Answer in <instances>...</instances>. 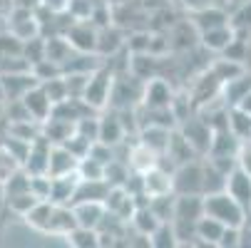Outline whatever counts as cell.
<instances>
[{
	"label": "cell",
	"mask_w": 251,
	"mask_h": 248,
	"mask_svg": "<svg viewBox=\"0 0 251 248\" xmlns=\"http://www.w3.org/2000/svg\"><path fill=\"white\" fill-rule=\"evenodd\" d=\"M244 72L241 69V62H236V60H229V57H224V60H219V62H214V67H211V75L217 77L222 85L226 82V80H234V77H239Z\"/></svg>",
	"instance_id": "cell-36"
},
{
	"label": "cell",
	"mask_w": 251,
	"mask_h": 248,
	"mask_svg": "<svg viewBox=\"0 0 251 248\" xmlns=\"http://www.w3.org/2000/svg\"><path fill=\"white\" fill-rule=\"evenodd\" d=\"M0 102H5V92H3V82H0Z\"/></svg>",
	"instance_id": "cell-52"
},
{
	"label": "cell",
	"mask_w": 251,
	"mask_h": 248,
	"mask_svg": "<svg viewBox=\"0 0 251 248\" xmlns=\"http://www.w3.org/2000/svg\"><path fill=\"white\" fill-rule=\"evenodd\" d=\"M125 136H127V132H125V127H122V122H120V117H117L115 110H110L107 114H100V134H97V141H104V144L115 147V144H120Z\"/></svg>",
	"instance_id": "cell-16"
},
{
	"label": "cell",
	"mask_w": 251,
	"mask_h": 248,
	"mask_svg": "<svg viewBox=\"0 0 251 248\" xmlns=\"http://www.w3.org/2000/svg\"><path fill=\"white\" fill-rule=\"evenodd\" d=\"M172 97H174V92H172V87H169L167 80H162V77H150V80H145V90H142L139 104L159 110V107H169Z\"/></svg>",
	"instance_id": "cell-8"
},
{
	"label": "cell",
	"mask_w": 251,
	"mask_h": 248,
	"mask_svg": "<svg viewBox=\"0 0 251 248\" xmlns=\"http://www.w3.org/2000/svg\"><path fill=\"white\" fill-rule=\"evenodd\" d=\"M150 208L159 221H172L174 214V194H159V196H150Z\"/></svg>",
	"instance_id": "cell-35"
},
{
	"label": "cell",
	"mask_w": 251,
	"mask_h": 248,
	"mask_svg": "<svg viewBox=\"0 0 251 248\" xmlns=\"http://www.w3.org/2000/svg\"><path fill=\"white\" fill-rule=\"evenodd\" d=\"M23 52V40L15 38L10 30L0 32V57H15Z\"/></svg>",
	"instance_id": "cell-43"
},
{
	"label": "cell",
	"mask_w": 251,
	"mask_h": 248,
	"mask_svg": "<svg viewBox=\"0 0 251 248\" xmlns=\"http://www.w3.org/2000/svg\"><path fill=\"white\" fill-rule=\"evenodd\" d=\"M226 186V176L222 171H217L209 161L204 164V194H214V191H224Z\"/></svg>",
	"instance_id": "cell-40"
},
{
	"label": "cell",
	"mask_w": 251,
	"mask_h": 248,
	"mask_svg": "<svg viewBox=\"0 0 251 248\" xmlns=\"http://www.w3.org/2000/svg\"><path fill=\"white\" fill-rule=\"evenodd\" d=\"M77 176L80 179H104V164L85 154L82 159H77Z\"/></svg>",
	"instance_id": "cell-38"
},
{
	"label": "cell",
	"mask_w": 251,
	"mask_h": 248,
	"mask_svg": "<svg viewBox=\"0 0 251 248\" xmlns=\"http://www.w3.org/2000/svg\"><path fill=\"white\" fill-rule=\"evenodd\" d=\"M239 246H241V226H224L219 248H239Z\"/></svg>",
	"instance_id": "cell-44"
},
{
	"label": "cell",
	"mask_w": 251,
	"mask_h": 248,
	"mask_svg": "<svg viewBox=\"0 0 251 248\" xmlns=\"http://www.w3.org/2000/svg\"><path fill=\"white\" fill-rule=\"evenodd\" d=\"M127 224H132V228H134L137 233H147V236H150L162 221L152 214V208H150V206H139V208L132 211V216H129Z\"/></svg>",
	"instance_id": "cell-28"
},
{
	"label": "cell",
	"mask_w": 251,
	"mask_h": 248,
	"mask_svg": "<svg viewBox=\"0 0 251 248\" xmlns=\"http://www.w3.org/2000/svg\"><path fill=\"white\" fill-rule=\"evenodd\" d=\"M5 201V206H8V211H10V214H15V216H25L27 214V211L35 206V201H38V199H35L30 191H23V194H15V196H8V199H3Z\"/></svg>",
	"instance_id": "cell-37"
},
{
	"label": "cell",
	"mask_w": 251,
	"mask_h": 248,
	"mask_svg": "<svg viewBox=\"0 0 251 248\" xmlns=\"http://www.w3.org/2000/svg\"><path fill=\"white\" fill-rule=\"evenodd\" d=\"M50 149H52V141L40 132L30 141V149L27 157L23 161V169L27 174H48V159H50Z\"/></svg>",
	"instance_id": "cell-6"
},
{
	"label": "cell",
	"mask_w": 251,
	"mask_h": 248,
	"mask_svg": "<svg viewBox=\"0 0 251 248\" xmlns=\"http://www.w3.org/2000/svg\"><path fill=\"white\" fill-rule=\"evenodd\" d=\"M77 181H80L77 169L70 171V174H62V176H52V181H50V201L52 203H73Z\"/></svg>",
	"instance_id": "cell-12"
},
{
	"label": "cell",
	"mask_w": 251,
	"mask_h": 248,
	"mask_svg": "<svg viewBox=\"0 0 251 248\" xmlns=\"http://www.w3.org/2000/svg\"><path fill=\"white\" fill-rule=\"evenodd\" d=\"M5 122V102H0V124Z\"/></svg>",
	"instance_id": "cell-51"
},
{
	"label": "cell",
	"mask_w": 251,
	"mask_h": 248,
	"mask_svg": "<svg viewBox=\"0 0 251 248\" xmlns=\"http://www.w3.org/2000/svg\"><path fill=\"white\" fill-rule=\"evenodd\" d=\"M0 82H3L5 102L20 99L30 87L38 85V80H35V75L30 72V69H13V72H0Z\"/></svg>",
	"instance_id": "cell-7"
},
{
	"label": "cell",
	"mask_w": 251,
	"mask_h": 248,
	"mask_svg": "<svg viewBox=\"0 0 251 248\" xmlns=\"http://www.w3.org/2000/svg\"><path fill=\"white\" fill-rule=\"evenodd\" d=\"M249 90H251V77H244V72H241L239 77L224 82V97H226V102H231V107H234V104H236Z\"/></svg>",
	"instance_id": "cell-33"
},
{
	"label": "cell",
	"mask_w": 251,
	"mask_h": 248,
	"mask_svg": "<svg viewBox=\"0 0 251 248\" xmlns=\"http://www.w3.org/2000/svg\"><path fill=\"white\" fill-rule=\"evenodd\" d=\"M107 191H110V184L104 179H80L75 196H73V203L75 201H104Z\"/></svg>",
	"instance_id": "cell-23"
},
{
	"label": "cell",
	"mask_w": 251,
	"mask_h": 248,
	"mask_svg": "<svg viewBox=\"0 0 251 248\" xmlns=\"http://www.w3.org/2000/svg\"><path fill=\"white\" fill-rule=\"evenodd\" d=\"M162 154H164L174 166L197 159V152L192 149V144L184 139V134H182V132H176V129H172V134H169V144H167V149H164Z\"/></svg>",
	"instance_id": "cell-13"
},
{
	"label": "cell",
	"mask_w": 251,
	"mask_h": 248,
	"mask_svg": "<svg viewBox=\"0 0 251 248\" xmlns=\"http://www.w3.org/2000/svg\"><path fill=\"white\" fill-rule=\"evenodd\" d=\"M204 216V194H174V214L172 219L199 221Z\"/></svg>",
	"instance_id": "cell-9"
},
{
	"label": "cell",
	"mask_w": 251,
	"mask_h": 248,
	"mask_svg": "<svg viewBox=\"0 0 251 248\" xmlns=\"http://www.w3.org/2000/svg\"><path fill=\"white\" fill-rule=\"evenodd\" d=\"M224 233V224H219L211 216H201L197 221V241L199 246H219V238Z\"/></svg>",
	"instance_id": "cell-25"
},
{
	"label": "cell",
	"mask_w": 251,
	"mask_h": 248,
	"mask_svg": "<svg viewBox=\"0 0 251 248\" xmlns=\"http://www.w3.org/2000/svg\"><path fill=\"white\" fill-rule=\"evenodd\" d=\"M142 184H145V194L159 196V194H174L172 191V174L164 171L162 166H152L142 174Z\"/></svg>",
	"instance_id": "cell-17"
},
{
	"label": "cell",
	"mask_w": 251,
	"mask_h": 248,
	"mask_svg": "<svg viewBox=\"0 0 251 248\" xmlns=\"http://www.w3.org/2000/svg\"><path fill=\"white\" fill-rule=\"evenodd\" d=\"M157 161H159V154H157V152H154L152 147L142 144L139 139H137L134 144L129 147V154H127V164H129V169H132V171H137V174H145L147 169L157 166Z\"/></svg>",
	"instance_id": "cell-15"
},
{
	"label": "cell",
	"mask_w": 251,
	"mask_h": 248,
	"mask_svg": "<svg viewBox=\"0 0 251 248\" xmlns=\"http://www.w3.org/2000/svg\"><path fill=\"white\" fill-rule=\"evenodd\" d=\"M50 174H30V194L38 201H50Z\"/></svg>",
	"instance_id": "cell-39"
},
{
	"label": "cell",
	"mask_w": 251,
	"mask_h": 248,
	"mask_svg": "<svg viewBox=\"0 0 251 248\" xmlns=\"http://www.w3.org/2000/svg\"><path fill=\"white\" fill-rule=\"evenodd\" d=\"M179 132L184 134V139L192 144V149L199 154H209V147H211V124L209 119H201V117H187L182 122V127H179Z\"/></svg>",
	"instance_id": "cell-4"
},
{
	"label": "cell",
	"mask_w": 251,
	"mask_h": 248,
	"mask_svg": "<svg viewBox=\"0 0 251 248\" xmlns=\"http://www.w3.org/2000/svg\"><path fill=\"white\" fill-rule=\"evenodd\" d=\"M169 134H172V129H167V127L147 124V127H139V132H137V139L142 141V144L152 147L157 154H162V152L167 149V144H169Z\"/></svg>",
	"instance_id": "cell-24"
},
{
	"label": "cell",
	"mask_w": 251,
	"mask_h": 248,
	"mask_svg": "<svg viewBox=\"0 0 251 248\" xmlns=\"http://www.w3.org/2000/svg\"><path fill=\"white\" fill-rule=\"evenodd\" d=\"M77 169V157L70 154V149H65L62 144H52L50 149V159H48V174L50 176H62Z\"/></svg>",
	"instance_id": "cell-19"
},
{
	"label": "cell",
	"mask_w": 251,
	"mask_h": 248,
	"mask_svg": "<svg viewBox=\"0 0 251 248\" xmlns=\"http://www.w3.org/2000/svg\"><path fill=\"white\" fill-rule=\"evenodd\" d=\"M150 248H176V236L172 231V221H162L150 233Z\"/></svg>",
	"instance_id": "cell-31"
},
{
	"label": "cell",
	"mask_w": 251,
	"mask_h": 248,
	"mask_svg": "<svg viewBox=\"0 0 251 248\" xmlns=\"http://www.w3.org/2000/svg\"><path fill=\"white\" fill-rule=\"evenodd\" d=\"M13 169H18V164H15V161H13V159H10V157L3 152V149H0V181H3V179H5V176H8Z\"/></svg>",
	"instance_id": "cell-46"
},
{
	"label": "cell",
	"mask_w": 251,
	"mask_h": 248,
	"mask_svg": "<svg viewBox=\"0 0 251 248\" xmlns=\"http://www.w3.org/2000/svg\"><path fill=\"white\" fill-rule=\"evenodd\" d=\"M224 189L229 191V196H234V199L244 206V211L251 208V176H249L239 164L229 171V176H226V186H224Z\"/></svg>",
	"instance_id": "cell-10"
},
{
	"label": "cell",
	"mask_w": 251,
	"mask_h": 248,
	"mask_svg": "<svg viewBox=\"0 0 251 248\" xmlns=\"http://www.w3.org/2000/svg\"><path fill=\"white\" fill-rule=\"evenodd\" d=\"M67 3H70V0H40V5H45V8L52 10V13H62V10H67Z\"/></svg>",
	"instance_id": "cell-47"
},
{
	"label": "cell",
	"mask_w": 251,
	"mask_h": 248,
	"mask_svg": "<svg viewBox=\"0 0 251 248\" xmlns=\"http://www.w3.org/2000/svg\"><path fill=\"white\" fill-rule=\"evenodd\" d=\"M226 124H229V132L236 139H241V141L251 139V114L249 112H244L239 107L226 110Z\"/></svg>",
	"instance_id": "cell-26"
},
{
	"label": "cell",
	"mask_w": 251,
	"mask_h": 248,
	"mask_svg": "<svg viewBox=\"0 0 251 248\" xmlns=\"http://www.w3.org/2000/svg\"><path fill=\"white\" fill-rule=\"evenodd\" d=\"M23 60L27 65H35V62H40L45 60V38L43 35H35V38L30 40H23Z\"/></svg>",
	"instance_id": "cell-34"
},
{
	"label": "cell",
	"mask_w": 251,
	"mask_h": 248,
	"mask_svg": "<svg viewBox=\"0 0 251 248\" xmlns=\"http://www.w3.org/2000/svg\"><path fill=\"white\" fill-rule=\"evenodd\" d=\"M199 40L206 50H214V52H224V47L234 40V30L229 25H219V27H209V30H201L199 32Z\"/></svg>",
	"instance_id": "cell-22"
},
{
	"label": "cell",
	"mask_w": 251,
	"mask_h": 248,
	"mask_svg": "<svg viewBox=\"0 0 251 248\" xmlns=\"http://www.w3.org/2000/svg\"><path fill=\"white\" fill-rule=\"evenodd\" d=\"M204 216L217 219L224 226H244L246 211L244 206L229 196V191H214V194H204Z\"/></svg>",
	"instance_id": "cell-1"
},
{
	"label": "cell",
	"mask_w": 251,
	"mask_h": 248,
	"mask_svg": "<svg viewBox=\"0 0 251 248\" xmlns=\"http://www.w3.org/2000/svg\"><path fill=\"white\" fill-rule=\"evenodd\" d=\"M75 211L77 226H87V228H97L102 216H104V203L102 201H75L70 203Z\"/></svg>",
	"instance_id": "cell-18"
},
{
	"label": "cell",
	"mask_w": 251,
	"mask_h": 248,
	"mask_svg": "<svg viewBox=\"0 0 251 248\" xmlns=\"http://www.w3.org/2000/svg\"><path fill=\"white\" fill-rule=\"evenodd\" d=\"M70 55H73V47H70L65 35H50V38H45V60L62 65Z\"/></svg>",
	"instance_id": "cell-29"
},
{
	"label": "cell",
	"mask_w": 251,
	"mask_h": 248,
	"mask_svg": "<svg viewBox=\"0 0 251 248\" xmlns=\"http://www.w3.org/2000/svg\"><path fill=\"white\" fill-rule=\"evenodd\" d=\"M132 174L129 164L127 161H120V159H112L110 164H104V181L110 186H122L127 181V176Z\"/></svg>",
	"instance_id": "cell-32"
},
{
	"label": "cell",
	"mask_w": 251,
	"mask_h": 248,
	"mask_svg": "<svg viewBox=\"0 0 251 248\" xmlns=\"http://www.w3.org/2000/svg\"><path fill=\"white\" fill-rule=\"evenodd\" d=\"M234 107H239V110H244V112H249V114H251V90H249V92H246V94L234 104Z\"/></svg>",
	"instance_id": "cell-48"
},
{
	"label": "cell",
	"mask_w": 251,
	"mask_h": 248,
	"mask_svg": "<svg viewBox=\"0 0 251 248\" xmlns=\"http://www.w3.org/2000/svg\"><path fill=\"white\" fill-rule=\"evenodd\" d=\"M122 47H125V35L117 27H112V25L97 27V47H95V52L100 57H112Z\"/></svg>",
	"instance_id": "cell-14"
},
{
	"label": "cell",
	"mask_w": 251,
	"mask_h": 248,
	"mask_svg": "<svg viewBox=\"0 0 251 248\" xmlns=\"http://www.w3.org/2000/svg\"><path fill=\"white\" fill-rule=\"evenodd\" d=\"M65 38L75 52H95L97 47V27L90 20H75L67 27Z\"/></svg>",
	"instance_id": "cell-5"
},
{
	"label": "cell",
	"mask_w": 251,
	"mask_h": 248,
	"mask_svg": "<svg viewBox=\"0 0 251 248\" xmlns=\"http://www.w3.org/2000/svg\"><path fill=\"white\" fill-rule=\"evenodd\" d=\"M52 208L55 203L52 201H35V206L23 216V221L32 228V231H40V233H48L50 228V216H52Z\"/></svg>",
	"instance_id": "cell-21"
},
{
	"label": "cell",
	"mask_w": 251,
	"mask_h": 248,
	"mask_svg": "<svg viewBox=\"0 0 251 248\" xmlns=\"http://www.w3.org/2000/svg\"><path fill=\"white\" fill-rule=\"evenodd\" d=\"M172 191L174 194H204V164L197 159L179 164L172 171Z\"/></svg>",
	"instance_id": "cell-3"
},
{
	"label": "cell",
	"mask_w": 251,
	"mask_h": 248,
	"mask_svg": "<svg viewBox=\"0 0 251 248\" xmlns=\"http://www.w3.org/2000/svg\"><path fill=\"white\" fill-rule=\"evenodd\" d=\"M40 87L45 90V94L50 97V102H52V104H57V102L67 99V87H65V77H62V75H57V77H52V80L40 82Z\"/></svg>",
	"instance_id": "cell-42"
},
{
	"label": "cell",
	"mask_w": 251,
	"mask_h": 248,
	"mask_svg": "<svg viewBox=\"0 0 251 248\" xmlns=\"http://www.w3.org/2000/svg\"><path fill=\"white\" fill-rule=\"evenodd\" d=\"M65 241H67V246H73V248H100L97 228H87V226H75L73 231H67Z\"/></svg>",
	"instance_id": "cell-27"
},
{
	"label": "cell",
	"mask_w": 251,
	"mask_h": 248,
	"mask_svg": "<svg viewBox=\"0 0 251 248\" xmlns=\"http://www.w3.org/2000/svg\"><path fill=\"white\" fill-rule=\"evenodd\" d=\"M20 99H23L25 110L30 112V117H32L35 122H45V119L50 117V112H52V102H50V97L45 94V90L40 87V82L35 85V87H30Z\"/></svg>",
	"instance_id": "cell-11"
},
{
	"label": "cell",
	"mask_w": 251,
	"mask_h": 248,
	"mask_svg": "<svg viewBox=\"0 0 251 248\" xmlns=\"http://www.w3.org/2000/svg\"><path fill=\"white\" fill-rule=\"evenodd\" d=\"M112 80H115V72L104 62L92 69L90 77H87V85H85V92H82V102L87 104L90 110L95 112H102L107 104H110V92H112Z\"/></svg>",
	"instance_id": "cell-2"
},
{
	"label": "cell",
	"mask_w": 251,
	"mask_h": 248,
	"mask_svg": "<svg viewBox=\"0 0 251 248\" xmlns=\"http://www.w3.org/2000/svg\"><path fill=\"white\" fill-rule=\"evenodd\" d=\"M236 164L251 176V139L241 141V147H239V152H236Z\"/></svg>",
	"instance_id": "cell-45"
},
{
	"label": "cell",
	"mask_w": 251,
	"mask_h": 248,
	"mask_svg": "<svg viewBox=\"0 0 251 248\" xmlns=\"http://www.w3.org/2000/svg\"><path fill=\"white\" fill-rule=\"evenodd\" d=\"M5 30H8V18L0 15V32H5Z\"/></svg>",
	"instance_id": "cell-50"
},
{
	"label": "cell",
	"mask_w": 251,
	"mask_h": 248,
	"mask_svg": "<svg viewBox=\"0 0 251 248\" xmlns=\"http://www.w3.org/2000/svg\"><path fill=\"white\" fill-rule=\"evenodd\" d=\"M15 8H27V10H35L40 5V0H13Z\"/></svg>",
	"instance_id": "cell-49"
},
{
	"label": "cell",
	"mask_w": 251,
	"mask_h": 248,
	"mask_svg": "<svg viewBox=\"0 0 251 248\" xmlns=\"http://www.w3.org/2000/svg\"><path fill=\"white\" fill-rule=\"evenodd\" d=\"M75 226H77V219H75L73 206H70V203H55L52 216H50V228H48V233L65 236L67 231H73Z\"/></svg>",
	"instance_id": "cell-20"
},
{
	"label": "cell",
	"mask_w": 251,
	"mask_h": 248,
	"mask_svg": "<svg viewBox=\"0 0 251 248\" xmlns=\"http://www.w3.org/2000/svg\"><path fill=\"white\" fill-rule=\"evenodd\" d=\"M226 20H229V18H226V13H222V10H217V8H201V10H197V13H194L192 25L201 32V30H209V27L229 25Z\"/></svg>",
	"instance_id": "cell-30"
},
{
	"label": "cell",
	"mask_w": 251,
	"mask_h": 248,
	"mask_svg": "<svg viewBox=\"0 0 251 248\" xmlns=\"http://www.w3.org/2000/svg\"><path fill=\"white\" fill-rule=\"evenodd\" d=\"M75 132H77L80 136H85L87 141H97V134H100V117H95V112L80 117V119L75 122Z\"/></svg>",
	"instance_id": "cell-41"
}]
</instances>
